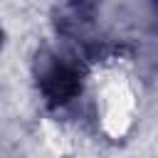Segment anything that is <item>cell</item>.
Listing matches in <instances>:
<instances>
[{"mask_svg":"<svg viewBox=\"0 0 158 158\" xmlns=\"http://www.w3.org/2000/svg\"><path fill=\"white\" fill-rule=\"evenodd\" d=\"M40 89L52 106H59L72 101L81 91V77L69 62L52 59L40 69Z\"/></svg>","mask_w":158,"mask_h":158,"instance_id":"1","label":"cell"},{"mask_svg":"<svg viewBox=\"0 0 158 158\" xmlns=\"http://www.w3.org/2000/svg\"><path fill=\"white\" fill-rule=\"evenodd\" d=\"M156 2H158V0H156Z\"/></svg>","mask_w":158,"mask_h":158,"instance_id":"2","label":"cell"}]
</instances>
